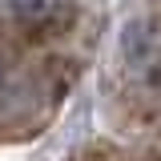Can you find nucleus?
Instances as JSON below:
<instances>
[{"mask_svg": "<svg viewBox=\"0 0 161 161\" xmlns=\"http://www.w3.org/2000/svg\"><path fill=\"white\" fill-rule=\"evenodd\" d=\"M121 64L145 89L161 85V24L149 12H133L121 24Z\"/></svg>", "mask_w": 161, "mask_h": 161, "instance_id": "f257e3e1", "label": "nucleus"}, {"mask_svg": "<svg viewBox=\"0 0 161 161\" xmlns=\"http://www.w3.org/2000/svg\"><path fill=\"white\" fill-rule=\"evenodd\" d=\"M4 12L20 36L57 40L77 16V0H4Z\"/></svg>", "mask_w": 161, "mask_h": 161, "instance_id": "f03ea898", "label": "nucleus"}]
</instances>
